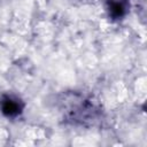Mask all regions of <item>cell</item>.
<instances>
[{
  "mask_svg": "<svg viewBox=\"0 0 147 147\" xmlns=\"http://www.w3.org/2000/svg\"><path fill=\"white\" fill-rule=\"evenodd\" d=\"M60 103L63 117L72 124H94L101 115V110L96 103L79 93L63 94Z\"/></svg>",
  "mask_w": 147,
  "mask_h": 147,
  "instance_id": "cell-1",
  "label": "cell"
},
{
  "mask_svg": "<svg viewBox=\"0 0 147 147\" xmlns=\"http://www.w3.org/2000/svg\"><path fill=\"white\" fill-rule=\"evenodd\" d=\"M24 108H25L24 101L15 94L6 93L0 96V111L7 118L18 117L23 113Z\"/></svg>",
  "mask_w": 147,
  "mask_h": 147,
  "instance_id": "cell-2",
  "label": "cell"
},
{
  "mask_svg": "<svg viewBox=\"0 0 147 147\" xmlns=\"http://www.w3.org/2000/svg\"><path fill=\"white\" fill-rule=\"evenodd\" d=\"M106 10L108 16L113 21H119L124 18L130 10L129 0H107Z\"/></svg>",
  "mask_w": 147,
  "mask_h": 147,
  "instance_id": "cell-3",
  "label": "cell"
}]
</instances>
